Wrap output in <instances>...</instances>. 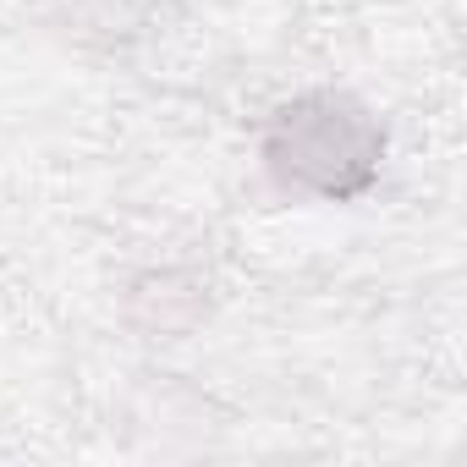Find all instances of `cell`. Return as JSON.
<instances>
[{
  "label": "cell",
  "mask_w": 467,
  "mask_h": 467,
  "mask_svg": "<svg viewBox=\"0 0 467 467\" xmlns=\"http://www.w3.org/2000/svg\"><path fill=\"white\" fill-rule=\"evenodd\" d=\"M265 165L286 192H308V198H363L379 182L385 165V127L368 116V105H358L352 94L336 88H314L286 99L270 121H265Z\"/></svg>",
  "instance_id": "1"
},
{
  "label": "cell",
  "mask_w": 467,
  "mask_h": 467,
  "mask_svg": "<svg viewBox=\"0 0 467 467\" xmlns=\"http://www.w3.org/2000/svg\"><path fill=\"white\" fill-rule=\"evenodd\" d=\"M143 12V0H56V23H67L83 39H116L132 28Z\"/></svg>",
  "instance_id": "2"
}]
</instances>
